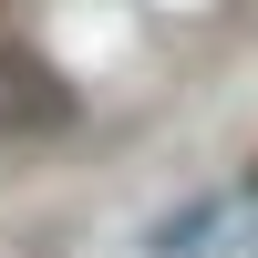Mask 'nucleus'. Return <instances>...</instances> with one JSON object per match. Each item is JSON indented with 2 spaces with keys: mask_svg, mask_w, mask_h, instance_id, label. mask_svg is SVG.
Here are the masks:
<instances>
[{
  "mask_svg": "<svg viewBox=\"0 0 258 258\" xmlns=\"http://www.w3.org/2000/svg\"><path fill=\"white\" fill-rule=\"evenodd\" d=\"M62 114H73V93H62L31 52H0V124H11V135H41V124H62Z\"/></svg>",
  "mask_w": 258,
  "mask_h": 258,
  "instance_id": "obj_1",
  "label": "nucleus"
}]
</instances>
